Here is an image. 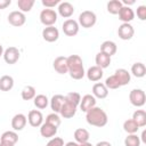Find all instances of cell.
Here are the masks:
<instances>
[{"mask_svg":"<svg viewBox=\"0 0 146 146\" xmlns=\"http://www.w3.org/2000/svg\"><path fill=\"white\" fill-rule=\"evenodd\" d=\"M100 51L108 55L110 57H112L113 55L116 54L117 51V46L114 41H111V40H106L104 41L102 44H100Z\"/></svg>","mask_w":146,"mask_h":146,"instance_id":"obj_21","label":"cell"},{"mask_svg":"<svg viewBox=\"0 0 146 146\" xmlns=\"http://www.w3.org/2000/svg\"><path fill=\"white\" fill-rule=\"evenodd\" d=\"M64 146H79V144L75 143V141H68V143H66Z\"/></svg>","mask_w":146,"mask_h":146,"instance_id":"obj_47","label":"cell"},{"mask_svg":"<svg viewBox=\"0 0 146 146\" xmlns=\"http://www.w3.org/2000/svg\"><path fill=\"white\" fill-rule=\"evenodd\" d=\"M121 2H122L123 6H125V7H130L131 5L135 3V0H122Z\"/></svg>","mask_w":146,"mask_h":146,"instance_id":"obj_43","label":"cell"},{"mask_svg":"<svg viewBox=\"0 0 146 146\" xmlns=\"http://www.w3.org/2000/svg\"><path fill=\"white\" fill-rule=\"evenodd\" d=\"M21 96H22V99H23V100H31V99H34V97L36 96L35 88H34L33 86H25V87L22 89Z\"/></svg>","mask_w":146,"mask_h":146,"instance_id":"obj_30","label":"cell"},{"mask_svg":"<svg viewBox=\"0 0 146 146\" xmlns=\"http://www.w3.org/2000/svg\"><path fill=\"white\" fill-rule=\"evenodd\" d=\"M41 3L47 9H52L55 6H58L60 3V0H42Z\"/></svg>","mask_w":146,"mask_h":146,"instance_id":"obj_40","label":"cell"},{"mask_svg":"<svg viewBox=\"0 0 146 146\" xmlns=\"http://www.w3.org/2000/svg\"><path fill=\"white\" fill-rule=\"evenodd\" d=\"M57 133V128L47 123V122H43L41 125H40V135L43 137V138H52L55 137Z\"/></svg>","mask_w":146,"mask_h":146,"instance_id":"obj_20","label":"cell"},{"mask_svg":"<svg viewBox=\"0 0 146 146\" xmlns=\"http://www.w3.org/2000/svg\"><path fill=\"white\" fill-rule=\"evenodd\" d=\"M95 62H96V66H98L102 70H104V68H106V67L110 66V64H111V57L108 55L99 51L96 55V57H95Z\"/></svg>","mask_w":146,"mask_h":146,"instance_id":"obj_24","label":"cell"},{"mask_svg":"<svg viewBox=\"0 0 146 146\" xmlns=\"http://www.w3.org/2000/svg\"><path fill=\"white\" fill-rule=\"evenodd\" d=\"M57 10H58V14H59L62 17L68 19V18L73 15V13H74V7H73V5H72L71 2H68V1H63V2H60V3L58 5Z\"/></svg>","mask_w":146,"mask_h":146,"instance_id":"obj_15","label":"cell"},{"mask_svg":"<svg viewBox=\"0 0 146 146\" xmlns=\"http://www.w3.org/2000/svg\"><path fill=\"white\" fill-rule=\"evenodd\" d=\"M62 29H63V32H64L65 35H67V36H74V35H76L79 33L80 25H79V23L75 19L68 18V19L64 21V23L62 25Z\"/></svg>","mask_w":146,"mask_h":146,"instance_id":"obj_6","label":"cell"},{"mask_svg":"<svg viewBox=\"0 0 146 146\" xmlns=\"http://www.w3.org/2000/svg\"><path fill=\"white\" fill-rule=\"evenodd\" d=\"M44 122H47V123H49V124H51V125H54V127H56V128H58L59 125H60V122H62V120H60V117H59V115L57 114V113H50V114H48L47 116H46V121Z\"/></svg>","mask_w":146,"mask_h":146,"instance_id":"obj_37","label":"cell"},{"mask_svg":"<svg viewBox=\"0 0 146 146\" xmlns=\"http://www.w3.org/2000/svg\"><path fill=\"white\" fill-rule=\"evenodd\" d=\"M64 97H65V102L71 103V104H73V105L79 107V104H80V100H81V95L79 92L71 91V92L66 94Z\"/></svg>","mask_w":146,"mask_h":146,"instance_id":"obj_35","label":"cell"},{"mask_svg":"<svg viewBox=\"0 0 146 146\" xmlns=\"http://www.w3.org/2000/svg\"><path fill=\"white\" fill-rule=\"evenodd\" d=\"M27 121L31 127L40 128V125L43 123V115L39 110H32L27 114Z\"/></svg>","mask_w":146,"mask_h":146,"instance_id":"obj_10","label":"cell"},{"mask_svg":"<svg viewBox=\"0 0 146 146\" xmlns=\"http://www.w3.org/2000/svg\"><path fill=\"white\" fill-rule=\"evenodd\" d=\"M105 86H106V88L107 89H119L120 87H121V83L119 82V80H117V78L113 74V75H110L106 80H105V83H104Z\"/></svg>","mask_w":146,"mask_h":146,"instance_id":"obj_36","label":"cell"},{"mask_svg":"<svg viewBox=\"0 0 146 146\" xmlns=\"http://www.w3.org/2000/svg\"><path fill=\"white\" fill-rule=\"evenodd\" d=\"M129 100L131 105L136 107H141L146 103V95L143 89H132L129 94Z\"/></svg>","mask_w":146,"mask_h":146,"instance_id":"obj_5","label":"cell"},{"mask_svg":"<svg viewBox=\"0 0 146 146\" xmlns=\"http://www.w3.org/2000/svg\"><path fill=\"white\" fill-rule=\"evenodd\" d=\"M86 75H87V78H88L89 81H91V82H97V81H99V80L103 78L104 72H103V70H102L100 67L94 65V66H91V67L88 68V71L86 72Z\"/></svg>","mask_w":146,"mask_h":146,"instance_id":"obj_17","label":"cell"},{"mask_svg":"<svg viewBox=\"0 0 146 146\" xmlns=\"http://www.w3.org/2000/svg\"><path fill=\"white\" fill-rule=\"evenodd\" d=\"M46 146H64V140L60 137H52L46 144Z\"/></svg>","mask_w":146,"mask_h":146,"instance_id":"obj_39","label":"cell"},{"mask_svg":"<svg viewBox=\"0 0 146 146\" xmlns=\"http://www.w3.org/2000/svg\"><path fill=\"white\" fill-rule=\"evenodd\" d=\"M0 146H15V144L7 143V141H0Z\"/></svg>","mask_w":146,"mask_h":146,"instance_id":"obj_46","label":"cell"},{"mask_svg":"<svg viewBox=\"0 0 146 146\" xmlns=\"http://www.w3.org/2000/svg\"><path fill=\"white\" fill-rule=\"evenodd\" d=\"M86 120L88 122V124L97 127V128H102L105 127L108 122V117L106 112L100 108V107H92L90 108L88 112H86Z\"/></svg>","mask_w":146,"mask_h":146,"instance_id":"obj_1","label":"cell"},{"mask_svg":"<svg viewBox=\"0 0 146 146\" xmlns=\"http://www.w3.org/2000/svg\"><path fill=\"white\" fill-rule=\"evenodd\" d=\"M54 70L58 74H66L68 72V66H67V57L65 56H58L54 59L52 63Z\"/></svg>","mask_w":146,"mask_h":146,"instance_id":"obj_11","label":"cell"},{"mask_svg":"<svg viewBox=\"0 0 146 146\" xmlns=\"http://www.w3.org/2000/svg\"><path fill=\"white\" fill-rule=\"evenodd\" d=\"M3 51H5V49H3V47H2V44L0 43V57L3 55Z\"/></svg>","mask_w":146,"mask_h":146,"instance_id":"obj_49","label":"cell"},{"mask_svg":"<svg viewBox=\"0 0 146 146\" xmlns=\"http://www.w3.org/2000/svg\"><path fill=\"white\" fill-rule=\"evenodd\" d=\"M123 130L128 135H132V133H137V131L139 130V127L132 119H128L123 122Z\"/></svg>","mask_w":146,"mask_h":146,"instance_id":"obj_33","label":"cell"},{"mask_svg":"<svg viewBox=\"0 0 146 146\" xmlns=\"http://www.w3.org/2000/svg\"><path fill=\"white\" fill-rule=\"evenodd\" d=\"M33 103H34V106L39 110H43L46 108L48 105H49V99L46 95L43 94H40V95H36L33 99Z\"/></svg>","mask_w":146,"mask_h":146,"instance_id":"obj_31","label":"cell"},{"mask_svg":"<svg viewBox=\"0 0 146 146\" xmlns=\"http://www.w3.org/2000/svg\"><path fill=\"white\" fill-rule=\"evenodd\" d=\"M136 78H144L146 75V66L141 62H137L131 66V73Z\"/></svg>","mask_w":146,"mask_h":146,"instance_id":"obj_26","label":"cell"},{"mask_svg":"<svg viewBox=\"0 0 146 146\" xmlns=\"http://www.w3.org/2000/svg\"><path fill=\"white\" fill-rule=\"evenodd\" d=\"M95 146H112V144L110 141H106V140H102V141H98Z\"/></svg>","mask_w":146,"mask_h":146,"instance_id":"obj_44","label":"cell"},{"mask_svg":"<svg viewBox=\"0 0 146 146\" xmlns=\"http://www.w3.org/2000/svg\"><path fill=\"white\" fill-rule=\"evenodd\" d=\"M79 146H94L91 143L87 141V143H82V144H79Z\"/></svg>","mask_w":146,"mask_h":146,"instance_id":"obj_48","label":"cell"},{"mask_svg":"<svg viewBox=\"0 0 146 146\" xmlns=\"http://www.w3.org/2000/svg\"><path fill=\"white\" fill-rule=\"evenodd\" d=\"M19 56H21L19 50L16 47H8L7 49H5L3 55H2L5 62L9 65H13V64L17 63L18 59H19Z\"/></svg>","mask_w":146,"mask_h":146,"instance_id":"obj_9","label":"cell"},{"mask_svg":"<svg viewBox=\"0 0 146 146\" xmlns=\"http://www.w3.org/2000/svg\"><path fill=\"white\" fill-rule=\"evenodd\" d=\"M42 38L47 42H55L59 38V31L55 26H47L42 30Z\"/></svg>","mask_w":146,"mask_h":146,"instance_id":"obj_12","label":"cell"},{"mask_svg":"<svg viewBox=\"0 0 146 146\" xmlns=\"http://www.w3.org/2000/svg\"><path fill=\"white\" fill-rule=\"evenodd\" d=\"M14 87V79L10 75H2L0 78V90L9 91Z\"/></svg>","mask_w":146,"mask_h":146,"instance_id":"obj_28","label":"cell"},{"mask_svg":"<svg viewBox=\"0 0 146 146\" xmlns=\"http://www.w3.org/2000/svg\"><path fill=\"white\" fill-rule=\"evenodd\" d=\"M27 123V117L23 114V113H18L15 114L11 119V128L14 131H21L25 128Z\"/></svg>","mask_w":146,"mask_h":146,"instance_id":"obj_13","label":"cell"},{"mask_svg":"<svg viewBox=\"0 0 146 146\" xmlns=\"http://www.w3.org/2000/svg\"><path fill=\"white\" fill-rule=\"evenodd\" d=\"M135 34V29L130 23H122L117 29V35L121 40H130Z\"/></svg>","mask_w":146,"mask_h":146,"instance_id":"obj_8","label":"cell"},{"mask_svg":"<svg viewBox=\"0 0 146 146\" xmlns=\"http://www.w3.org/2000/svg\"><path fill=\"white\" fill-rule=\"evenodd\" d=\"M67 66H68V74L73 80H81L84 75V67L82 58L79 55H71L67 57Z\"/></svg>","mask_w":146,"mask_h":146,"instance_id":"obj_2","label":"cell"},{"mask_svg":"<svg viewBox=\"0 0 146 146\" xmlns=\"http://www.w3.org/2000/svg\"><path fill=\"white\" fill-rule=\"evenodd\" d=\"M92 96L98 99H104L108 96V89L102 82H96L92 86Z\"/></svg>","mask_w":146,"mask_h":146,"instance_id":"obj_16","label":"cell"},{"mask_svg":"<svg viewBox=\"0 0 146 146\" xmlns=\"http://www.w3.org/2000/svg\"><path fill=\"white\" fill-rule=\"evenodd\" d=\"M117 15H119V19L122 23H130L135 18V11L130 7H125V6H123L121 8V10L119 11Z\"/></svg>","mask_w":146,"mask_h":146,"instance_id":"obj_19","label":"cell"},{"mask_svg":"<svg viewBox=\"0 0 146 146\" xmlns=\"http://www.w3.org/2000/svg\"><path fill=\"white\" fill-rule=\"evenodd\" d=\"M114 75L117 78L119 82L121 83V87L129 84L130 81H131V74L125 68H117L114 73Z\"/></svg>","mask_w":146,"mask_h":146,"instance_id":"obj_23","label":"cell"},{"mask_svg":"<svg viewBox=\"0 0 146 146\" xmlns=\"http://www.w3.org/2000/svg\"><path fill=\"white\" fill-rule=\"evenodd\" d=\"M137 17L140 21H145L146 19V6L141 5L137 7Z\"/></svg>","mask_w":146,"mask_h":146,"instance_id":"obj_41","label":"cell"},{"mask_svg":"<svg viewBox=\"0 0 146 146\" xmlns=\"http://www.w3.org/2000/svg\"><path fill=\"white\" fill-rule=\"evenodd\" d=\"M76 111H78V106H75V105H73V104H71V103L65 102V103L63 104L60 111H59V114H60L64 119H71V117H73V116L75 115Z\"/></svg>","mask_w":146,"mask_h":146,"instance_id":"obj_18","label":"cell"},{"mask_svg":"<svg viewBox=\"0 0 146 146\" xmlns=\"http://www.w3.org/2000/svg\"><path fill=\"white\" fill-rule=\"evenodd\" d=\"M122 7H123V5H122L121 0H111L106 5L107 11L110 14H112V15H117Z\"/></svg>","mask_w":146,"mask_h":146,"instance_id":"obj_29","label":"cell"},{"mask_svg":"<svg viewBox=\"0 0 146 146\" xmlns=\"http://www.w3.org/2000/svg\"><path fill=\"white\" fill-rule=\"evenodd\" d=\"M140 139L136 133L132 135H128L124 138V145L125 146H140Z\"/></svg>","mask_w":146,"mask_h":146,"instance_id":"obj_38","label":"cell"},{"mask_svg":"<svg viewBox=\"0 0 146 146\" xmlns=\"http://www.w3.org/2000/svg\"><path fill=\"white\" fill-rule=\"evenodd\" d=\"M40 22L41 24H43L46 27L47 26H54V24L57 22V18H58V15L57 13L54 10V9H42L41 13H40Z\"/></svg>","mask_w":146,"mask_h":146,"instance_id":"obj_4","label":"cell"},{"mask_svg":"<svg viewBox=\"0 0 146 146\" xmlns=\"http://www.w3.org/2000/svg\"><path fill=\"white\" fill-rule=\"evenodd\" d=\"M0 141H7V143H11V144H16L18 141V135L16 131L14 130H8L5 131L1 137H0Z\"/></svg>","mask_w":146,"mask_h":146,"instance_id":"obj_32","label":"cell"},{"mask_svg":"<svg viewBox=\"0 0 146 146\" xmlns=\"http://www.w3.org/2000/svg\"><path fill=\"white\" fill-rule=\"evenodd\" d=\"M139 139H140V141H143L144 144H146V130H144L141 132V137H139Z\"/></svg>","mask_w":146,"mask_h":146,"instance_id":"obj_45","label":"cell"},{"mask_svg":"<svg viewBox=\"0 0 146 146\" xmlns=\"http://www.w3.org/2000/svg\"><path fill=\"white\" fill-rule=\"evenodd\" d=\"M97 22V16L94 11L91 10H84L79 15V25H81L84 29H90Z\"/></svg>","mask_w":146,"mask_h":146,"instance_id":"obj_3","label":"cell"},{"mask_svg":"<svg viewBox=\"0 0 146 146\" xmlns=\"http://www.w3.org/2000/svg\"><path fill=\"white\" fill-rule=\"evenodd\" d=\"M89 138H90V133L84 128H79L74 131V140L78 144L87 143V141H89Z\"/></svg>","mask_w":146,"mask_h":146,"instance_id":"obj_25","label":"cell"},{"mask_svg":"<svg viewBox=\"0 0 146 146\" xmlns=\"http://www.w3.org/2000/svg\"><path fill=\"white\" fill-rule=\"evenodd\" d=\"M35 1L34 0H18L17 1V6L19 8V11L22 13H29L31 11V9L33 8Z\"/></svg>","mask_w":146,"mask_h":146,"instance_id":"obj_34","label":"cell"},{"mask_svg":"<svg viewBox=\"0 0 146 146\" xmlns=\"http://www.w3.org/2000/svg\"><path fill=\"white\" fill-rule=\"evenodd\" d=\"M132 120L138 124L139 128L146 125V112L144 110H136L132 114Z\"/></svg>","mask_w":146,"mask_h":146,"instance_id":"obj_27","label":"cell"},{"mask_svg":"<svg viewBox=\"0 0 146 146\" xmlns=\"http://www.w3.org/2000/svg\"><path fill=\"white\" fill-rule=\"evenodd\" d=\"M25 22H26V16L24 13L19 10H14L8 15V23L13 26H16V27L23 26Z\"/></svg>","mask_w":146,"mask_h":146,"instance_id":"obj_7","label":"cell"},{"mask_svg":"<svg viewBox=\"0 0 146 146\" xmlns=\"http://www.w3.org/2000/svg\"><path fill=\"white\" fill-rule=\"evenodd\" d=\"M11 3V0H0V9H6Z\"/></svg>","mask_w":146,"mask_h":146,"instance_id":"obj_42","label":"cell"},{"mask_svg":"<svg viewBox=\"0 0 146 146\" xmlns=\"http://www.w3.org/2000/svg\"><path fill=\"white\" fill-rule=\"evenodd\" d=\"M65 103V97L63 95H54L51 97V99L49 100V104H50V107L54 113H59L63 104Z\"/></svg>","mask_w":146,"mask_h":146,"instance_id":"obj_22","label":"cell"},{"mask_svg":"<svg viewBox=\"0 0 146 146\" xmlns=\"http://www.w3.org/2000/svg\"><path fill=\"white\" fill-rule=\"evenodd\" d=\"M96 98L92 96V95H90V94H87V95H84L82 98H81V100H80V104H79V107H80V110L82 111V112H88L90 108H92V107H95L96 106Z\"/></svg>","mask_w":146,"mask_h":146,"instance_id":"obj_14","label":"cell"}]
</instances>
